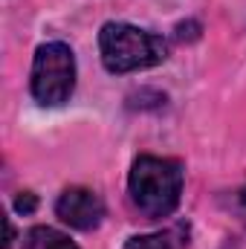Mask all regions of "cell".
I'll list each match as a JSON object with an SVG mask.
<instances>
[{"mask_svg":"<svg viewBox=\"0 0 246 249\" xmlns=\"http://www.w3.org/2000/svg\"><path fill=\"white\" fill-rule=\"evenodd\" d=\"M23 249H78L70 235H64L53 226H32L23 238Z\"/></svg>","mask_w":246,"mask_h":249,"instance_id":"6","label":"cell"},{"mask_svg":"<svg viewBox=\"0 0 246 249\" xmlns=\"http://www.w3.org/2000/svg\"><path fill=\"white\" fill-rule=\"evenodd\" d=\"M185 168L180 160L142 154L130 165L127 177V197L130 206L145 220H165L177 212L183 200Z\"/></svg>","mask_w":246,"mask_h":249,"instance_id":"1","label":"cell"},{"mask_svg":"<svg viewBox=\"0 0 246 249\" xmlns=\"http://www.w3.org/2000/svg\"><path fill=\"white\" fill-rule=\"evenodd\" d=\"M99 53H102V64L107 72L124 75V72H136V70L162 64L168 58L171 47L157 32L139 29L133 23L110 20L99 32Z\"/></svg>","mask_w":246,"mask_h":249,"instance_id":"2","label":"cell"},{"mask_svg":"<svg viewBox=\"0 0 246 249\" xmlns=\"http://www.w3.org/2000/svg\"><path fill=\"white\" fill-rule=\"evenodd\" d=\"M29 90H32V99L44 107H58L70 102L75 90V55L67 44L50 41L35 50Z\"/></svg>","mask_w":246,"mask_h":249,"instance_id":"3","label":"cell"},{"mask_svg":"<svg viewBox=\"0 0 246 249\" xmlns=\"http://www.w3.org/2000/svg\"><path fill=\"white\" fill-rule=\"evenodd\" d=\"M238 206H241V214H244V220H246V186L241 188V194H238Z\"/></svg>","mask_w":246,"mask_h":249,"instance_id":"8","label":"cell"},{"mask_svg":"<svg viewBox=\"0 0 246 249\" xmlns=\"http://www.w3.org/2000/svg\"><path fill=\"white\" fill-rule=\"evenodd\" d=\"M188 241H191V226L174 223L151 235H133L122 249H188Z\"/></svg>","mask_w":246,"mask_h":249,"instance_id":"5","label":"cell"},{"mask_svg":"<svg viewBox=\"0 0 246 249\" xmlns=\"http://www.w3.org/2000/svg\"><path fill=\"white\" fill-rule=\"evenodd\" d=\"M35 206H38V200H35L32 191H20V197L15 200V212H20V214H32Z\"/></svg>","mask_w":246,"mask_h":249,"instance_id":"7","label":"cell"},{"mask_svg":"<svg viewBox=\"0 0 246 249\" xmlns=\"http://www.w3.org/2000/svg\"><path fill=\"white\" fill-rule=\"evenodd\" d=\"M55 214L58 220L78 229V232H93L102 226L107 209H105V200L93 191V188L84 186H70L64 188L55 200Z\"/></svg>","mask_w":246,"mask_h":249,"instance_id":"4","label":"cell"}]
</instances>
